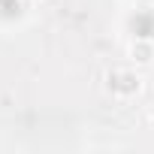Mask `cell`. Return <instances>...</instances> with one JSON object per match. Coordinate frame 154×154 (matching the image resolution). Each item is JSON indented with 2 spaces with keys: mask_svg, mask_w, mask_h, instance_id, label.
<instances>
[{
  "mask_svg": "<svg viewBox=\"0 0 154 154\" xmlns=\"http://www.w3.org/2000/svg\"><path fill=\"white\" fill-rule=\"evenodd\" d=\"M109 88L118 97H133L142 88V79L136 72H130V69H118V72H109Z\"/></svg>",
  "mask_w": 154,
  "mask_h": 154,
  "instance_id": "6da1fadb",
  "label": "cell"
},
{
  "mask_svg": "<svg viewBox=\"0 0 154 154\" xmlns=\"http://www.w3.org/2000/svg\"><path fill=\"white\" fill-rule=\"evenodd\" d=\"M130 57H133L136 63H151V60H154V45L145 42V39H139V42L130 45Z\"/></svg>",
  "mask_w": 154,
  "mask_h": 154,
  "instance_id": "7a4b0ae2",
  "label": "cell"
},
{
  "mask_svg": "<svg viewBox=\"0 0 154 154\" xmlns=\"http://www.w3.org/2000/svg\"><path fill=\"white\" fill-rule=\"evenodd\" d=\"M151 127H154V112H151Z\"/></svg>",
  "mask_w": 154,
  "mask_h": 154,
  "instance_id": "3957f363",
  "label": "cell"
}]
</instances>
